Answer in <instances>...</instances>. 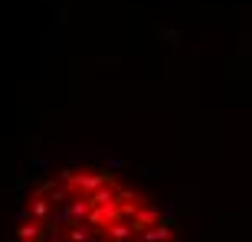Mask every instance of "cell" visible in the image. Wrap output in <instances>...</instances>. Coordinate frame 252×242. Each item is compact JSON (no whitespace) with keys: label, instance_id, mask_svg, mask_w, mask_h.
<instances>
[{"label":"cell","instance_id":"cell-1","mask_svg":"<svg viewBox=\"0 0 252 242\" xmlns=\"http://www.w3.org/2000/svg\"><path fill=\"white\" fill-rule=\"evenodd\" d=\"M20 242H177L160 210L102 170H65L30 196Z\"/></svg>","mask_w":252,"mask_h":242}]
</instances>
